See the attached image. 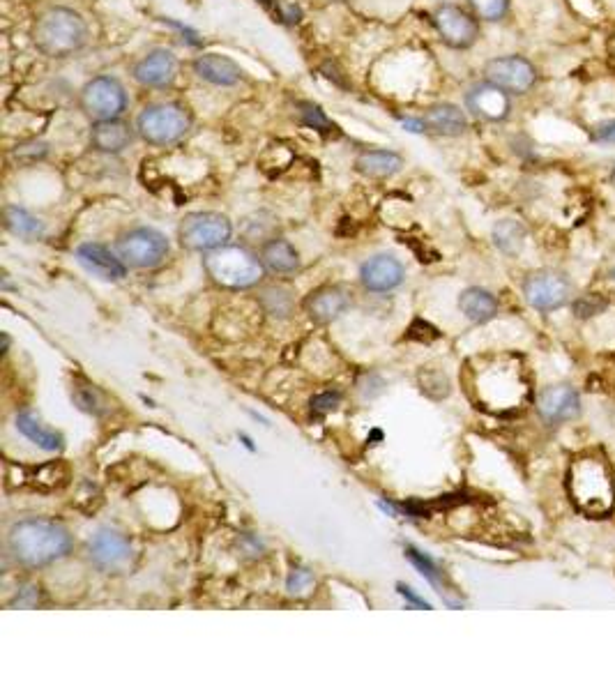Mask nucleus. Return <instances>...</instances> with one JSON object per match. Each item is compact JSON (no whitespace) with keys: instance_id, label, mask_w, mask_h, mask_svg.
Returning a JSON list of instances; mask_svg holds the SVG:
<instances>
[{"instance_id":"obj_35","label":"nucleus","mask_w":615,"mask_h":691,"mask_svg":"<svg viewBox=\"0 0 615 691\" xmlns=\"http://www.w3.org/2000/svg\"><path fill=\"white\" fill-rule=\"evenodd\" d=\"M399 592H401V595H404V597L408 599V602H410V604L420 606V609H431V604H427V602H424V599H420V597H417V595H415V592H413V590H410V588H404V586H399Z\"/></svg>"},{"instance_id":"obj_29","label":"nucleus","mask_w":615,"mask_h":691,"mask_svg":"<svg viewBox=\"0 0 615 691\" xmlns=\"http://www.w3.org/2000/svg\"><path fill=\"white\" fill-rule=\"evenodd\" d=\"M316 588V579L314 574L309 572L305 567H295L291 574H288V581H286V590L291 592L295 597H307L311 590Z\"/></svg>"},{"instance_id":"obj_38","label":"nucleus","mask_w":615,"mask_h":691,"mask_svg":"<svg viewBox=\"0 0 615 691\" xmlns=\"http://www.w3.org/2000/svg\"><path fill=\"white\" fill-rule=\"evenodd\" d=\"M263 3H275V0H263Z\"/></svg>"},{"instance_id":"obj_5","label":"nucleus","mask_w":615,"mask_h":691,"mask_svg":"<svg viewBox=\"0 0 615 691\" xmlns=\"http://www.w3.org/2000/svg\"><path fill=\"white\" fill-rule=\"evenodd\" d=\"M569 489L574 503L588 514H606L613 505V482L604 461L595 457L579 459L569 470Z\"/></svg>"},{"instance_id":"obj_19","label":"nucleus","mask_w":615,"mask_h":691,"mask_svg":"<svg viewBox=\"0 0 615 691\" xmlns=\"http://www.w3.org/2000/svg\"><path fill=\"white\" fill-rule=\"evenodd\" d=\"M136 127H132L123 118L102 120L90 127V148L102 155H120L132 146Z\"/></svg>"},{"instance_id":"obj_16","label":"nucleus","mask_w":615,"mask_h":691,"mask_svg":"<svg viewBox=\"0 0 615 691\" xmlns=\"http://www.w3.org/2000/svg\"><path fill=\"white\" fill-rule=\"evenodd\" d=\"M79 263L102 282H120L127 277V263L100 242H83L77 247Z\"/></svg>"},{"instance_id":"obj_34","label":"nucleus","mask_w":615,"mask_h":691,"mask_svg":"<svg viewBox=\"0 0 615 691\" xmlns=\"http://www.w3.org/2000/svg\"><path fill=\"white\" fill-rule=\"evenodd\" d=\"M592 139L597 143H604V146H615V120H606V123L597 125L595 132H592Z\"/></svg>"},{"instance_id":"obj_28","label":"nucleus","mask_w":615,"mask_h":691,"mask_svg":"<svg viewBox=\"0 0 615 691\" xmlns=\"http://www.w3.org/2000/svg\"><path fill=\"white\" fill-rule=\"evenodd\" d=\"M470 5V12L482 21H503L510 12L512 0H466Z\"/></svg>"},{"instance_id":"obj_4","label":"nucleus","mask_w":615,"mask_h":691,"mask_svg":"<svg viewBox=\"0 0 615 691\" xmlns=\"http://www.w3.org/2000/svg\"><path fill=\"white\" fill-rule=\"evenodd\" d=\"M194 125L192 111L180 102H155L148 104L136 116V134L155 148L173 146L185 139Z\"/></svg>"},{"instance_id":"obj_17","label":"nucleus","mask_w":615,"mask_h":691,"mask_svg":"<svg viewBox=\"0 0 615 691\" xmlns=\"http://www.w3.org/2000/svg\"><path fill=\"white\" fill-rule=\"evenodd\" d=\"M404 277H406L404 265H401L399 258H394L390 254H378L374 258H369L360 270L362 284L371 293L394 291V288L401 286V282H404Z\"/></svg>"},{"instance_id":"obj_14","label":"nucleus","mask_w":615,"mask_h":691,"mask_svg":"<svg viewBox=\"0 0 615 691\" xmlns=\"http://www.w3.org/2000/svg\"><path fill=\"white\" fill-rule=\"evenodd\" d=\"M466 111L484 123H505L512 111V95L489 81L475 83L466 93Z\"/></svg>"},{"instance_id":"obj_3","label":"nucleus","mask_w":615,"mask_h":691,"mask_svg":"<svg viewBox=\"0 0 615 691\" xmlns=\"http://www.w3.org/2000/svg\"><path fill=\"white\" fill-rule=\"evenodd\" d=\"M203 265L212 282L231 291H245L263 279L261 258L240 245H224L205 252Z\"/></svg>"},{"instance_id":"obj_31","label":"nucleus","mask_w":615,"mask_h":691,"mask_svg":"<svg viewBox=\"0 0 615 691\" xmlns=\"http://www.w3.org/2000/svg\"><path fill=\"white\" fill-rule=\"evenodd\" d=\"M406 556H408L410 563H413L417 569H420L422 576H427V579H429L431 583H434V586H438L440 572L436 569V565L431 563V560H429L427 556H424V553L415 551V549H408V551H406Z\"/></svg>"},{"instance_id":"obj_30","label":"nucleus","mask_w":615,"mask_h":691,"mask_svg":"<svg viewBox=\"0 0 615 691\" xmlns=\"http://www.w3.org/2000/svg\"><path fill=\"white\" fill-rule=\"evenodd\" d=\"M300 116H302V123H305L307 127L318 129V132H332V129H337L332 120L314 104H300Z\"/></svg>"},{"instance_id":"obj_9","label":"nucleus","mask_w":615,"mask_h":691,"mask_svg":"<svg viewBox=\"0 0 615 691\" xmlns=\"http://www.w3.org/2000/svg\"><path fill=\"white\" fill-rule=\"evenodd\" d=\"M484 81L493 83V86L505 90L507 95H528L530 90L537 86L539 72L533 65V60L519 53H510V56H496L487 60L484 65Z\"/></svg>"},{"instance_id":"obj_15","label":"nucleus","mask_w":615,"mask_h":691,"mask_svg":"<svg viewBox=\"0 0 615 691\" xmlns=\"http://www.w3.org/2000/svg\"><path fill=\"white\" fill-rule=\"evenodd\" d=\"M537 413L549 424L574 420V417H579L581 413L579 392L569 385L546 387L537 397Z\"/></svg>"},{"instance_id":"obj_18","label":"nucleus","mask_w":615,"mask_h":691,"mask_svg":"<svg viewBox=\"0 0 615 691\" xmlns=\"http://www.w3.org/2000/svg\"><path fill=\"white\" fill-rule=\"evenodd\" d=\"M192 70L201 81L219 88H233L245 79L242 67L233 58L222 56V53H201L194 58Z\"/></svg>"},{"instance_id":"obj_26","label":"nucleus","mask_w":615,"mask_h":691,"mask_svg":"<svg viewBox=\"0 0 615 691\" xmlns=\"http://www.w3.org/2000/svg\"><path fill=\"white\" fill-rule=\"evenodd\" d=\"M5 226L14 235L24 240H40L44 235V224L35 215H30L26 208L19 205H7L5 208Z\"/></svg>"},{"instance_id":"obj_27","label":"nucleus","mask_w":615,"mask_h":691,"mask_svg":"<svg viewBox=\"0 0 615 691\" xmlns=\"http://www.w3.org/2000/svg\"><path fill=\"white\" fill-rule=\"evenodd\" d=\"M493 242L503 254L516 256L523 249V242H526V226L516 222V219H500L493 226Z\"/></svg>"},{"instance_id":"obj_11","label":"nucleus","mask_w":615,"mask_h":691,"mask_svg":"<svg viewBox=\"0 0 615 691\" xmlns=\"http://www.w3.org/2000/svg\"><path fill=\"white\" fill-rule=\"evenodd\" d=\"M88 558L104 574H120L132 565L134 549L129 539L118 530H97L88 542Z\"/></svg>"},{"instance_id":"obj_6","label":"nucleus","mask_w":615,"mask_h":691,"mask_svg":"<svg viewBox=\"0 0 615 691\" xmlns=\"http://www.w3.org/2000/svg\"><path fill=\"white\" fill-rule=\"evenodd\" d=\"M127 104L129 97L123 81L111 77V74L93 77L83 83V88L79 90V109L83 111V116L93 120V123L123 118Z\"/></svg>"},{"instance_id":"obj_32","label":"nucleus","mask_w":615,"mask_h":691,"mask_svg":"<svg viewBox=\"0 0 615 691\" xmlns=\"http://www.w3.org/2000/svg\"><path fill=\"white\" fill-rule=\"evenodd\" d=\"M339 401L341 397L337 392H325V394H318V397L311 401V408H314V413H330V410H334L339 406Z\"/></svg>"},{"instance_id":"obj_2","label":"nucleus","mask_w":615,"mask_h":691,"mask_svg":"<svg viewBox=\"0 0 615 691\" xmlns=\"http://www.w3.org/2000/svg\"><path fill=\"white\" fill-rule=\"evenodd\" d=\"M33 47L51 60L77 56L88 44V24L70 7H49L30 28Z\"/></svg>"},{"instance_id":"obj_24","label":"nucleus","mask_w":615,"mask_h":691,"mask_svg":"<svg viewBox=\"0 0 615 691\" xmlns=\"http://www.w3.org/2000/svg\"><path fill=\"white\" fill-rule=\"evenodd\" d=\"M17 429L24 434L30 443H35L37 447L47 452H60L63 450V436L58 431H53L49 427H44V422L30 410H21L17 415Z\"/></svg>"},{"instance_id":"obj_8","label":"nucleus","mask_w":615,"mask_h":691,"mask_svg":"<svg viewBox=\"0 0 615 691\" xmlns=\"http://www.w3.org/2000/svg\"><path fill=\"white\" fill-rule=\"evenodd\" d=\"M431 24H434L440 42H443L445 47L457 51L475 47V42L480 40L482 33L480 19L470 10H466V7L452 3L438 5L434 14H431Z\"/></svg>"},{"instance_id":"obj_22","label":"nucleus","mask_w":615,"mask_h":691,"mask_svg":"<svg viewBox=\"0 0 615 691\" xmlns=\"http://www.w3.org/2000/svg\"><path fill=\"white\" fill-rule=\"evenodd\" d=\"M401 166H404V157L394 150H362L355 157V171L374 180L392 178L394 173L401 171Z\"/></svg>"},{"instance_id":"obj_10","label":"nucleus","mask_w":615,"mask_h":691,"mask_svg":"<svg viewBox=\"0 0 615 691\" xmlns=\"http://www.w3.org/2000/svg\"><path fill=\"white\" fill-rule=\"evenodd\" d=\"M169 238L150 226H139V229L127 231L118 240V256L127 265L139 270L157 268L159 263L169 256Z\"/></svg>"},{"instance_id":"obj_36","label":"nucleus","mask_w":615,"mask_h":691,"mask_svg":"<svg viewBox=\"0 0 615 691\" xmlns=\"http://www.w3.org/2000/svg\"><path fill=\"white\" fill-rule=\"evenodd\" d=\"M609 180H611V185H613V189H615V166H613V171H611V178H609Z\"/></svg>"},{"instance_id":"obj_7","label":"nucleus","mask_w":615,"mask_h":691,"mask_svg":"<svg viewBox=\"0 0 615 691\" xmlns=\"http://www.w3.org/2000/svg\"><path fill=\"white\" fill-rule=\"evenodd\" d=\"M231 235V219L219 212H192L178 226L180 245L192 252H212V249L229 245Z\"/></svg>"},{"instance_id":"obj_1","label":"nucleus","mask_w":615,"mask_h":691,"mask_svg":"<svg viewBox=\"0 0 615 691\" xmlns=\"http://www.w3.org/2000/svg\"><path fill=\"white\" fill-rule=\"evenodd\" d=\"M7 544L19 565L47 567L72 551V535L56 521L26 519L10 530Z\"/></svg>"},{"instance_id":"obj_23","label":"nucleus","mask_w":615,"mask_h":691,"mask_svg":"<svg viewBox=\"0 0 615 691\" xmlns=\"http://www.w3.org/2000/svg\"><path fill=\"white\" fill-rule=\"evenodd\" d=\"M261 263H263V268L275 272V275H288V272L298 270L300 256L288 240L272 238L268 242H263Z\"/></svg>"},{"instance_id":"obj_25","label":"nucleus","mask_w":615,"mask_h":691,"mask_svg":"<svg viewBox=\"0 0 615 691\" xmlns=\"http://www.w3.org/2000/svg\"><path fill=\"white\" fill-rule=\"evenodd\" d=\"M459 309L473 323H487L498 314V300L484 288H466L459 298Z\"/></svg>"},{"instance_id":"obj_37","label":"nucleus","mask_w":615,"mask_h":691,"mask_svg":"<svg viewBox=\"0 0 615 691\" xmlns=\"http://www.w3.org/2000/svg\"><path fill=\"white\" fill-rule=\"evenodd\" d=\"M611 279H613V282H615V268L611 270Z\"/></svg>"},{"instance_id":"obj_12","label":"nucleus","mask_w":615,"mask_h":691,"mask_svg":"<svg viewBox=\"0 0 615 691\" xmlns=\"http://www.w3.org/2000/svg\"><path fill=\"white\" fill-rule=\"evenodd\" d=\"M180 60L171 49L157 47L150 49L146 56H141L132 67V77L143 88L166 90L178 79Z\"/></svg>"},{"instance_id":"obj_33","label":"nucleus","mask_w":615,"mask_h":691,"mask_svg":"<svg viewBox=\"0 0 615 691\" xmlns=\"http://www.w3.org/2000/svg\"><path fill=\"white\" fill-rule=\"evenodd\" d=\"M595 300H597V298H592V295H586V298H581L579 302H576L574 311H576V314H579L581 318H588V316H592V314H597L599 309H604V307H606V302H604V300L595 302Z\"/></svg>"},{"instance_id":"obj_20","label":"nucleus","mask_w":615,"mask_h":691,"mask_svg":"<svg viewBox=\"0 0 615 691\" xmlns=\"http://www.w3.org/2000/svg\"><path fill=\"white\" fill-rule=\"evenodd\" d=\"M420 123L422 132L436 136H461L468 129V113L457 104L440 102L422 113Z\"/></svg>"},{"instance_id":"obj_13","label":"nucleus","mask_w":615,"mask_h":691,"mask_svg":"<svg viewBox=\"0 0 615 691\" xmlns=\"http://www.w3.org/2000/svg\"><path fill=\"white\" fill-rule=\"evenodd\" d=\"M523 295H526L530 307L539 311H553L567 305L569 295H572V284L560 272L542 270L523 282Z\"/></svg>"},{"instance_id":"obj_21","label":"nucleus","mask_w":615,"mask_h":691,"mask_svg":"<svg viewBox=\"0 0 615 691\" xmlns=\"http://www.w3.org/2000/svg\"><path fill=\"white\" fill-rule=\"evenodd\" d=\"M351 307V293L341 286H325L321 291L311 293L307 300V311L316 323H332Z\"/></svg>"}]
</instances>
